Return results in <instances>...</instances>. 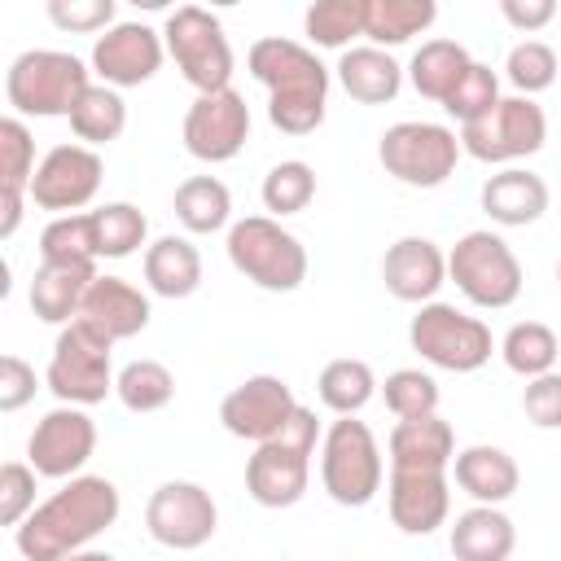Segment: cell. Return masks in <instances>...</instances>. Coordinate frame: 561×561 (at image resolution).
Masks as SVG:
<instances>
[{
	"instance_id": "cell-1",
	"label": "cell",
	"mask_w": 561,
	"mask_h": 561,
	"mask_svg": "<svg viewBox=\"0 0 561 561\" xmlns=\"http://www.w3.org/2000/svg\"><path fill=\"white\" fill-rule=\"evenodd\" d=\"M118 486L96 473L70 478L61 491H53L35 513L13 530V543L26 561H66L83 552L101 530L118 522Z\"/></svg>"
},
{
	"instance_id": "cell-2",
	"label": "cell",
	"mask_w": 561,
	"mask_h": 561,
	"mask_svg": "<svg viewBox=\"0 0 561 561\" xmlns=\"http://www.w3.org/2000/svg\"><path fill=\"white\" fill-rule=\"evenodd\" d=\"M250 75L267 88V118L285 136H311L329 105V66L298 39L263 35L245 53Z\"/></svg>"
},
{
	"instance_id": "cell-3",
	"label": "cell",
	"mask_w": 561,
	"mask_h": 561,
	"mask_svg": "<svg viewBox=\"0 0 561 561\" xmlns=\"http://www.w3.org/2000/svg\"><path fill=\"white\" fill-rule=\"evenodd\" d=\"M320 443V421L311 408H298L294 421L254 447V456L245 460V491L254 504L263 508H294L307 495L311 482V456Z\"/></svg>"
},
{
	"instance_id": "cell-4",
	"label": "cell",
	"mask_w": 561,
	"mask_h": 561,
	"mask_svg": "<svg viewBox=\"0 0 561 561\" xmlns=\"http://www.w3.org/2000/svg\"><path fill=\"white\" fill-rule=\"evenodd\" d=\"M92 70L75 53L26 48L4 70V96L18 118H70L79 96L92 88Z\"/></svg>"
},
{
	"instance_id": "cell-5",
	"label": "cell",
	"mask_w": 561,
	"mask_h": 561,
	"mask_svg": "<svg viewBox=\"0 0 561 561\" xmlns=\"http://www.w3.org/2000/svg\"><path fill=\"white\" fill-rule=\"evenodd\" d=\"M228 263L267 294H294L307 280V245L272 215H245L228 228Z\"/></svg>"
},
{
	"instance_id": "cell-6",
	"label": "cell",
	"mask_w": 561,
	"mask_h": 561,
	"mask_svg": "<svg viewBox=\"0 0 561 561\" xmlns=\"http://www.w3.org/2000/svg\"><path fill=\"white\" fill-rule=\"evenodd\" d=\"M447 280H456V289L486 311H504L517 302L522 294V263L513 254V245L491 232V228H473L465 232L451 250H447Z\"/></svg>"
},
{
	"instance_id": "cell-7",
	"label": "cell",
	"mask_w": 561,
	"mask_h": 561,
	"mask_svg": "<svg viewBox=\"0 0 561 561\" xmlns=\"http://www.w3.org/2000/svg\"><path fill=\"white\" fill-rule=\"evenodd\" d=\"M381 478L386 465L377 434L355 416H337L320 438V482L329 500L342 508H364L381 491Z\"/></svg>"
},
{
	"instance_id": "cell-8",
	"label": "cell",
	"mask_w": 561,
	"mask_h": 561,
	"mask_svg": "<svg viewBox=\"0 0 561 561\" xmlns=\"http://www.w3.org/2000/svg\"><path fill=\"white\" fill-rule=\"evenodd\" d=\"M110 351H114V342L101 337L92 324H83V320L66 324L53 342L44 386L70 408L105 403V394H114V377H118L110 364Z\"/></svg>"
},
{
	"instance_id": "cell-9",
	"label": "cell",
	"mask_w": 561,
	"mask_h": 561,
	"mask_svg": "<svg viewBox=\"0 0 561 561\" xmlns=\"http://www.w3.org/2000/svg\"><path fill=\"white\" fill-rule=\"evenodd\" d=\"M162 39H167L175 70L184 75V83L197 88V96L232 88V44L224 35V22L210 9H202V4L171 9Z\"/></svg>"
},
{
	"instance_id": "cell-10",
	"label": "cell",
	"mask_w": 561,
	"mask_h": 561,
	"mask_svg": "<svg viewBox=\"0 0 561 561\" xmlns=\"http://www.w3.org/2000/svg\"><path fill=\"white\" fill-rule=\"evenodd\" d=\"M408 342L425 364H434L443 373H478L495 351L491 329L451 302L416 307V316L408 324Z\"/></svg>"
},
{
	"instance_id": "cell-11",
	"label": "cell",
	"mask_w": 561,
	"mask_h": 561,
	"mask_svg": "<svg viewBox=\"0 0 561 561\" xmlns=\"http://www.w3.org/2000/svg\"><path fill=\"white\" fill-rule=\"evenodd\" d=\"M460 136L443 123H425V118H403L394 127L381 131L377 140V158L386 167V175H394L408 188H438L460 158Z\"/></svg>"
},
{
	"instance_id": "cell-12",
	"label": "cell",
	"mask_w": 561,
	"mask_h": 561,
	"mask_svg": "<svg viewBox=\"0 0 561 561\" xmlns=\"http://www.w3.org/2000/svg\"><path fill=\"white\" fill-rule=\"evenodd\" d=\"M548 140V118L535 96H500L482 118L460 127V149L478 162H517L539 153Z\"/></svg>"
},
{
	"instance_id": "cell-13",
	"label": "cell",
	"mask_w": 561,
	"mask_h": 561,
	"mask_svg": "<svg viewBox=\"0 0 561 561\" xmlns=\"http://www.w3.org/2000/svg\"><path fill=\"white\" fill-rule=\"evenodd\" d=\"M145 526L153 535V543L171 548V552H193L202 543L215 539L219 526V508L210 500V491L202 482H162L149 504H145Z\"/></svg>"
},
{
	"instance_id": "cell-14",
	"label": "cell",
	"mask_w": 561,
	"mask_h": 561,
	"mask_svg": "<svg viewBox=\"0 0 561 561\" xmlns=\"http://www.w3.org/2000/svg\"><path fill=\"white\" fill-rule=\"evenodd\" d=\"M101 175H105V162L96 149H88L79 140L53 145L31 175V202L53 215H83V206L101 188Z\"/></svg>"
},
{
	"instance_id": "cell-15",
	"label": "cell",
	"mask_w": 561,
	"mask_h": 561,
	"mask_svg": "<svg viewBox=\"0 0 561 561\" xmlns=\"http://www.w3.org/2000/svg\"><path fill=\"white\" fill-rule=\"evenodd\" d=\"M298 408L302 403L294 399L289 381H280L272 373H254V377H245L241 386H232L219 399V421H224V430L232 438H245V443L259 447V443L276 438L294 421Z\"/></svg>"
},
{
	"instance_id": "cell-16",
	"label": "cell",
	"mask_w": 561,
	"mask_h": 561,
	"mask_svg": "<svg viewBox=\"0 0 561 561\" xmlns=\"http://www.w3.org/2000/svg\"><path fill=\"white\" fill-rule=\"evenodd\" d=\"M184 149L197 162H232L250 140V105L237 88L206 92L184 114Z\"/></svg>"
},
{
	"instance_id": "cell-17",
	"label": "cell",
	"mask_w": 561,
	"mask_h": 561,
	"mask_svg": "<svg viewBox=\"0 0 561 561\" xmlns=\"http://www.w3.org/2000/svg\"><path fill=\"white\" fill-rule=\"evenodd\" d=\"M92 451H96V425L83 408L70 403L44 412L26 438V465L39 478H79Z\"/></svg>"
},
{
	"instance_id": "cell-18",
	"label": "cell",
	"mask_w": 561,
	"mask_h": 561,
	"mask_svg": "<svg viewBox=\"0 0 561 561\" xmlns=\"http://www.w3.org/2000/svg\"><path fill=\"white\" fill-rule=\"evenodd\" d=\"M167 39L145 22H114L92 44V70L105 88H140L162 70Z\"/></svg>"
},
{
	"instance_id": "cell-19",
	"label": "cell",
	"mask_w": 561,
	"mask_h": 561,
	"mask_svg": "<svg viewBox=\"0 0 561 561\" xmlns=\"http://www.w3.org/2000/svg\"><path fill=\"white\" fill-rule=\"evenodd\" d=\"M381 280H386L390 298L425 307L447 285V254L430 237H399L381 254Z\"/></svg>"
},
{
	"instance_id": "cell-20",
	"label": "cell",
	"mask_w": 561,
	"mask_h": 561,
	"mask_svg": "<svg viewBox=\"0 0 561 561\" xmlns=\"http://www.w3.org/2000/svg\"><path fill=\"white\" fill-rule=\"evenodd\" d=\"M386 504H390V522H394L403 535H434L438 526H447V513H451V482H447V473L390 469Z\"/></svg>"
},
{
	"instance_id": "cell-21",
	"label": "cell",
	"mask_w": 561,
	"mask_h": 561,
	"mask_svg": "<svg viewBox=\"0 0 561 561\" xmlns=\"http://www.w3.org/2000/svg\"><path fill=\"white\" fill-rule=\"evenodd\" d=\"M149 316H153L149 311V298L131 280H123V276H96L92 289H88V298H83V307H79V320L92 324L110 342L136 337L149 324Z\"/></svg>"
},
{
	"instance_id": "cell-22",
	"label": "cell",
	"mask_w": 561,
	"mask_h": 561,
	"mask_svg": "<svg viewBox=\"0 0 561 561\" xmlns=\"http://www.w3.org/2000/svg\"><path fill=\"white\" fill-rule=\"evenodd\" d=\"M478 202L491 215V224H500V228H526V224L543 219V210H548V184H543V175H535L526 167H504V171L486 175Z\"/></svg>"
},
{
	"instance_id": "cell-23",
	"label": "cell",
	"mask_w": 561,
	"mask_h": 561,
	"mask_svg": "<svg viewBox=\"0 0 561 561\" xmlns=\"http://www.w3.org/2000/svg\"><path fill=\"white\" fill-rule=\"evenodd\" d=\"M96 276V263H39L31 276V311L44 324H75Z\"/></svg>"
},
{
	"instance_id": "cell-24",
	"label": "cell",
	"mask_w": 561,
	"mask_h": 561,
	"mask_svg": "<svg viewBox=\"0 0 561 561\" xmlns=\"http://www.w3.org/2000/svg\"><path fill=\"white\" fill-rule=\"evenodd\" d=\"M390 469H425V473H447L456 460V434L451 425L430 412V416H408L390 430Z\"/></svg>"
},
{
	"instance_id": "cell-25",
	"label": "cell",
	"mask_w": 561,
	"mask_h": 561,
	"mask_svg": "<svg viewBox=\"0 0 561 561\" xmlns=\"http://www.w3.org/2000/svg\"><path fill=\"white\" fill-rule=\"evenodd\" d=\"M451 473H456V486L473 500V504H504L517 482H522V469L517 460L504 451V447H491V443H473L465 451H456L451 460Z\"/></svg>"
},
{
	"instance_id": "cell-26",
	"label": "cell",
	"mask_w": 561,
	"mask_h": 561,
	"mask_svg": "<svg viewBox=\"0 0 561 561\" xmlns=\"http://www.w3.org/2000/svg\"><path fill=\"white\" fill-rule=\"evenodd\" d=\"M447 548L456 561H508L517 548V526L495 504H473L456 513Z\"/></svg>"
},
{
	"instance_id": "cell-27",
	"label": "cell",
	"mask_w": 561,
	"mask_h": 561,
	"mask_svg": "<svg viewBox=\"0 0 561 561\" xmlns=\"http://www.w3.org/2000/svg\"><path fill=\"white\" fill-rule=\"evenodd\" d=\"M337 83L359 105H386L403 88V66L377 44H351L337 57Z\"/></svg>"
},
{
	"instance_id": "cell-28",
	"label": "cell",
	"mask_w": 561,
	"mask_h": 561,
	"mask_svg": "<svg viewBox=\"0 0 561 561\" xmlns=\"http://www.w3.org/2000/svg\"><path fill=\"white\" fill-rule=\"evenodd\" d=\"M145 285L158 298H188L202 285V254L188 237H158L153 245H145Z\"/></svg>"
},
{
	"instance_id": "cell-29",
	"label": "cell",
	"mask_w": 561,
	"mask_h": 561,
	"mask_svg": "<svg viewBox=\"0 0 561 561\" xmlns=\"http://www.w3.org/2000/svg\"><path fill=\"white\" fill-rule=\"evenodd\" d=\"M469 66H473V57H469L465 44H456V39H425L412 53V61H408V79H412V88L425 101H438L443 105L451 96V88L465 79Z\"/></svg>"
},
{
	"instance_id": "cell-30",
	"label": "cell",
	"mask_w": 561,
	"mask_h": 561,
	"mask_svg": "<svg viewBox=\"0 0 561 561\" xmlns=\"http://www.w3.org/2000/svg\"><path fill=\"white\" fill-rule=\"evenodd\" d=\"M171 210H175V219H180L193 237H206V232L228 228V219H232V193H228V184L215 180V175H188V180L175 188Z\"/></svg>"
},
{
	"instance_id": "cell-31",
	"label": "cell",
	"mask_w": 561,
	"mask_h": 561,
	"mask_svg": "<svg viewBox=\"0 0 561 561\" xmlns=\"http://www.w3.org/2000/svg\"><path fill=\"white\" fill-rule=\"evenodd\" d=\"M438 18V4L434 0H368V39L377 48H399L408 44L412 35L430 31Z\"/></svg>"
},
{
	"instance_id": "cell-32",
	"label": "cell",
	"mask_w": 561,
	"mask_h": 561,
	"mask_svg": "<svg viewBox=\"0 0 561 561\" xmlns=\"http://www.w3.org/2000/svg\"><path fill=\"white\" fill-rule=\"evenodd\" d=\"M123 127H127V101L118 96V88H105V83H92V88L79 96L75 114H70V131H75V140L88 145V149L118 140Z\"/></svg>"
},
{
	"instance_id": "cell-33",
	"label": "cell",
	"mask_w": 561,
	"mask_h": 561,
	"mask_svg": "<svg viewBox=\"0 0 561 561\" xmlns=\"http://www.w3.org/2000/svg\"><path fill=\"white\" fill-rule=\"evenodd\" d=\"M316 394H320V403H324L333 416H355V412L368 408V399L377 394V377H373V368H368L364 359L342 355V359H329V364L320 368Z\"/></svg>"
},
{
	"instance_id": "cell-34",
	"label": "cell",
	"mask_w": 561,
	"mask_h": 561,
	"mask_svg": "<svg viewBox=\"0 0 561 561\" xmlns=\"http://www.w3.org/2000/svg\"><path fill=\"white\" fill-rule=\"evenodd\" d=\"M500 355H504V364H508L517 377L535 381V377H543V373H557L561 342H557V333H552L543 320H517V324L504 333Z\"/></svg>"
},
{
	"instance_id": "cell-35",
	"label": "cell",
	"mask_w": 561,
	"mask_h": 561,
	"mask_svg": "<svg viewBox=\"0 0 561 561\" xmlns=\"http://www.w3.org/2000/svg\"><path fill=\"white\" fill-rule=\"evenodd\" d=\"M114 394H118V403H123L127 412H140V416H145V412H162V408L175 399V377H171V368L158 364V359H131V364L118 368Z\"/></svg>"
},
{
	"instance_id": "cell-36",
	"label": "cell",
	"mask_w": 561,
	"mask_h": 561,
	"mask_svg": "<svg viewBox=\"0 0 561 561\" xmlns=\"http://www.w3.org/2000/svg\"><path fill=\"white\" fill-rule=\"evenodd\" d=\"M302 31L320 48H351L355 35L368 31V0H316L302 18Z\"/></svg>"
},
{
	"instance_id": "cell-37",
	"label": "cell",
	"mask_w": 561,
	"mask_h": 561,
	"mask_svg": "<svg viewBox=\"0 0 561 561\" xmlns=\"http://www.w3.org/2000/svg\"><path fill=\"white\" fill-rule=\"evenodd\" d=\"M92 228H96V259H127L149 237V219L131 202H105V206H96L92 210Z\"/></svg>"
},
{
	"instance_id": "cell-38",
	"label": "cell",
	"mask_w": 561,
	"mask_h": 561,
	"mask_svg": "<svg viewBox=\"0 0 561 561\" xmlns=\"http://www.w3.org/2000/svg\"><path fill=\"white\" fill-rule=\"evenodd\" d=\"M39 263H96L92 210L48 219L44 232H39Z\"/></svg>"
},
{
	"instance_id": "cell-39",
	"label": "cell",
	"mask_w": 561,
	"mask_h": 561,
	"mask_svg": "<svg viewBox=\"0 0 561 561\" xmlns=\"http://www.w3.org/2000/svg\"><path fill=\"white\" fill-rule=\"evenodd\" d=\"M263 206L272 210V219H280V215H298V210H307L311 206V197H316V171H311V162H302V158H285V162H276L267 175H263Z\"/></svg>"
},
{
	"instance_id": "cell-40",
	"label": "cell",
	"mask_w": 561,
	"mask_h": 561,
	"mask_svg": "<svg viewBox=\"0 0 561 561\" xmlns=\"http://www.w3.org/2000/svg\"><path fill=\"white\" fill-rule=\"evenodd\" d=\"M35 140H31V127L9 114L0 123V193H31V175H35Z\"/></svg>"
},
{
	"instance_id": "cell-41",
	"label": "cell",
	"mask_w": 561,
	"mask_h": 561,
	"mask_svg": "<svg viewBox=\"0 0 561 561\" xmlns=\"http://www.w3.org/2000/svg\"><path fill=\"white\" fill-rule=\"evenodd\" d=\"M504 75L517 88V96H535L557 83V53L543 39H522L504 57Z\"/></svg>"
},
{
	"instance_id": "cell-42",
	"label": "cell",
	"mask_w": 561,
	"mask_h": 561,
	"mask_svg": "<svg viewBox=\"0 0 561 561\" xmlns=\"http://www.w3.org/2000/svg\"><path fill=\"white\" fill-rule=\"evenodd\" d=\"M381 399L399 421L430 416V412H438V381L430 373H421V368H394L386 377V386H381Z\"/></svg>"
},
{
	"instance_id": "cell-43",
	"label": "cell",
	"mask_w": 561,
	"mask_h": 561,
	"mask_svg": "<svg viewBox=\"0 0 561 561\" xmlns=\"http://www.w3.org/2000/svg\"><path fill=\"white\" fill-rule=\"evenodd\" d=\"M495 101H500V79H495V70L482 66V61H473V66L465 70V79L451 88V96L443 101V110H447L451 118H460V127H465V123L482 118Z\"/></svg>"
},
{
	"instance_id": "cell-44",
	"label": "cell",
	"mask_w": 561,
	"mask_h": 561,
	"mask_svg": "<svg viewBox=\"0 0 561 561\" xmlns=\"http://www.w3.org/2000/svg\"><path fill=\"white\" fill-rule=\"evenodd\" d=\"M35 469L26 460H9L0 469V522L4 526H22L31 513H35Z\"/></svg>"
},
{
	"instance_id": "cell-45",
	"label": "cell",
	"mask_w": 561,
	"mask_h": 561,
	"mask_svg": "<svg viewBox=\"0 0 561 561\" xmlns=\"http://www.w3.org/2000/svg\"><path fill=\"white\" fill-rule=\"evenodd\" d=\"M48 22L61 31H110L114 26V0H48Z\"/></svg>"
},
{
	"instance_id": "cell-46",
	"label": "cell",
	"mask_w": 561,
	"mask_h": 561,
	"mask_svg": "<svg viewBox=\"0 0 561 561\" xmlns=\"http://www.w3.org/2000/svg\"><path fill=\"white\" fill-rule=\"evenodd\" d=\"M522 412L535 430H561V373H543V377L526 381Z\"/></svg>"
},
{
	"instance_id": "cell-47",
	"label": "cell",
	"mask_w": 561,
	"mask_h": 561,
	"mask_svg": "<svg viewBox=\"0 0 561 561\" xmlns=\"http://www.w3.org/2000/svg\"><path fill=\"white\" fill-rule=\"evenodd\" d=\"M35 399V368L22 355H4L0 359V412H18Z\"/></svg>"
},
{
	"instance_id": "cell-48",
	"label": "cell",
	"mask_w": 561,
	"mask_h": 561,
	"mask_svg": "<svg viewBox=\"0 0 561 561\" xmlns=\"http://www.w3.org/2000/svg\"><path fill=\"white\" fill-rule=\"evenodd\" d=\"M500 13H504L508 26L535 35V31H543L557 18V4L552 0H500Z\"/></svg>"
},
{
	"instance_id": "cell-49",
	"label": "cell",
	"mask_w": 561,
	"mask_h": 561,
	"mask_svg": "<svg viewBox=\"0 0 561 561\" xmlns=\"http://www.w3.org/2000/svg\"><path fill=\"white\" fill-rule=\"evenodd\" d=\"M22 202L26 193H0V241H9L22 224Z\"/></svg>"
},
{
	"instance_id": "cell-50",
	"label": "cell",
	"mask_w": 561,
	"mask_h": 561,
	"mask_svg": "<svg viewBox=\"0 0 561 561\" xmlns=\"http://www.w3.org/2000/svg\"><path fill=\"white\" fill-rule=\"evenodd\" d=\"M66 561H114V557H110V552H96V548H83V552L66 557Z\"/></svg>"
},
{
	"instance_id": "cell-51",
	"label": "cell",
	"mask_w": 561,
	"mask_h": 561,
	"mask_svg": "<svg viewBox=\"0 0 561 561\" xmlns=\"http://www.w3.org/2000/svg\"><path fill=\"white\" fill-rule=\"evenodd\" d=\"M557 280H561V259H557Z\"/></svg>"
}]
</instances>
